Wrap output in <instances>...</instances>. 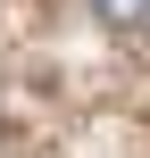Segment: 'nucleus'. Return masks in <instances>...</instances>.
I'll list each match as a JSON object with an SVG mask.
<instances>
[{"mask_svg": "<svg viewBox=\"0 0 150 158\" xmlns=\"http://www.w3.org/2000/svg\"><path fill=\"white\" fill-rule=\"evenodd\" d=\"M92 17H100L109 33H134V25L150 17V0H92Z\"/></svg>", "mask_w": 150, "mask_h": 158, "instance_id": "obj_1", "label": "nucleus"}]
</instances>
